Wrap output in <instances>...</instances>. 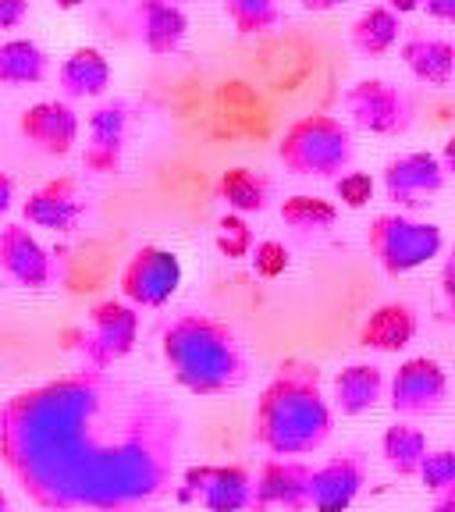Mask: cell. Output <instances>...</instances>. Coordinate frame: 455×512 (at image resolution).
I'll use <instances>...</instances> for the list:
<instances>
[{"label":"cell","instance_id":"1","mask_svg":"<svg viewBox=\"0 0 455 512\" xmlns=\"http://www.w3.org/2000/svg\"><path fill=\"white\" fill-rule=\"evenodd\" d=\"M178 406L150 384L75 370L0 409V459L47 512H143L175 484Z\"/></svg>","mask_w":455,"mask_h":512},{"label":"cell","instance_id":"2","mask_svg":"<svg viewBox=\"0 0 455 512\" xmlns=\"http://www.w3.org/2000/svg\"><path fill=\"white\" fill-rule=\"evenodd\" d=\"M335 406L324 395L320 367L310 360H285L253 409V441L267 456L299 459L331 438Z\"/></svg>","mask_w":455,"mask_h":512},{"label":"cell","instance_id":"3","mask_svg":"<svg viewBox=\"0 0 455 512\" xmlns=\"http://www.w3.org/2000/svg\"><path fill=\"white\" fill-rule=\"evenodd\" d=\"M164 360L171 377L200 399L235 392L249 374L239 335L207 313H185L164 331Z\"/></svg>","mask_w":455,"mask_h":512},{"label":"cell","instance_id":"4","mask_svg":"<svg viewBox=\"0 0 455 512\" xmlns=\"http://www.w3.org/2000/svg\"><path fill=\"white\" fill-rule=\"evenodd\" d=\"M352 132L335 114H306L278 139V160L299 178H338L352 164Z\"/></svg>","mask_w":455,"mask_h":512},{"label":"cell","instance_id":"5","mask_svg":"<svg viewBox=\"0 0 455 512\" xmlns=\"http://www.w3.org/2000/svg\"><path fill=\"white\" fill-rule=\"evenodd\" d=\"M367 249L384 274L399 278L441 256L445 235L431 221H413L406 214H377L367 228Z\"/></svg>","mask_w":455,"mask_h":512},{"label":"cell","instance_id":"6","mask_svg":"<svg viewBox=\"0 0 455 512\" xmlns=\"http://www.w3.org/2000/svg\"><path fill=\"white\" fill-rule=\"evenodd\" d=\"M342 104L345 114L352 118V125L370 132V136H406L416 118L413 96L388 79L352 82L345 89Z\"/></svg>","mask_w":455,"mask_h":512},{"label":"cell","instance_id":"7","mask_svg":"<svg viewBox=\"0 0 455 512\" xmlns=\"http://www.w3.org/2000/svg\"><path fill=\"white\" fill-rule=\"evenodd\" d=\"M182 285V260L164 246H143L128 256L121 271V296L136 310H160Z\"/></svg>","mask_w":455,"mask_h":512},{"label":"cell","instance_id":"8","mask_svg":"<svg viewBox=\"0 0 455 512\" xmlns=\"http://www.w3.org/2000/svg\"><path fill=\"white\" fill-rule=\"evenodd\" d=\"M175 495L178 502H196L207 512H249L256 480L246 466H189Z\"/></svg>","mask_w":455,"mask_h":512},{"label":"cell","instance_id":"9","mask_svg":"<svg viewBox=\"0 0 455 512\" xmlns=\"http://www.w3.org/2000/svg\"><path fill=\"white\" fill-rule=\"evenodd\" d=\"M139 342V313L136 306L104 299L89 310V328L82 331V356L89 367L107 370L111 363L125 360Z\"/></svg>","mask_w":455,"mask_h":512},{"label":"cell","instance_id":"10","mask_svg":"<svg viewBox=\"0 0 455 512\" xmlns=\"http://www.w3.org/2000/svg\"><path fill=\"white\" fill-rule=\"evenodd\" d=\"M448 395V374L438 360L431 356H413L395 370L392 384H388V406L395 409V416H431L441 409Z\"/></svg>","mask_w":455,"mask_h":512},{"label":"cell","instance_id":"11","mask_svg":"<svg viewBox=\"0 0 455 512\" xmlns=\"http://www.w3.org/2000/svg\"><path fill=\"white\" fill-rule=\"evenodd\" d=\"M445 168L441 157L427 150H409L399 153L384 164V196L399 207H427V203L445 189Z\"/></svg>","mask_w":455,"mask_h":512},{"label":"cell","instance_id":"12","mask_svg":"<svg viewBox=\"0 0 455 512\" xmlns=\"http://www.w3.org/2000/svg\"><path fill=\"white\" fill-rule=\"evenodd\" d=\"M253 480H256L253 512H306L310 509L313 466H306L303 459L271 456L256 470Z\"/></svg>","mask_w":455,"mask_h":512},{"label":"cell","instance_id":"13","mask_svg":"<svg viewBox=\"0 0 455 512\" xmlns=\"http://www.w3.org/2000/svg\"><path fill=\"white\" fill-rule=\"evenodd\" d=\"M0 274L18 288H47L54 278V260L25 221L0 228Z\"/></svg>","mask_w":455,"mask_h":512},{"label":"cell","instance_id":"14","mask_svg":"<svg viewBox=\"0 0 455 512\" xmlns=\"http://www.w3.org/2000/svg\"><path fill=\"white\" fill-rule=\"evenodd\" d=\"M18 132L25 136V143L36 146L47 157H68L79 143L82 121L64 100H40V104L22 111Z\"/></svg>","mask_w":455,"mask_h":512},{"label":"cell","instance_id":"15","mask_svg":"<svg viewBox=\"0 0 455 512\" xmlns=\"http://www.w3.org/2000/svg\"><path fill=\"white\" fill-rule=\"evenodd\" d=\"M86 153H82V168L89 175H118L121 160H125V139H128V107L121 100L96 107L86 121Z\"/></svg>","mask_w":455,"mask_h":512},{"label":"cell","instance_id":"16","mask_svg":"<svg viewBox=\"0 0 455 512\" xmlns=\"http://www.w3.org/2000/svg\"><path fill=\"white\" fill-rule=\"evenodd\" d=\"M367 484V463L360 452L331 456L324 466L313 470L310 484V509L313 512H349Z\"/></svg>","mask_w":455,"mask_h":512},{"label":"cell","instance_id":"17","mask_svg":"<svg viewBox=\"0 0 455 512\" xmlns=\"http://www.w3.org/2000/svg\"><path fill=\"white\" fill-rule=\"evenodd\" d=\"M82 214H86V203H82L75 178H54V182L32 189L29 200L22 203V217L29 228H47L57 235L75 232Z\"/></svg>","mask_w":455,"mask_h":512},{"label":"cell","instance_id":"18","mask_svg":"<svg viewBox=\"0 0 455 512\" xmlns=\"http://www.w3.org/2000/svg\"><path fill=\"white\" fill-rule=\"evenodd\" d=\"M136 18H139V40H143V47L150 54L168 57L185 43L189 18H185V11L178 8L175 0H139Z\"/></svg>","mask_w":455,"mask_h":512},{"label":"cell","instance_id":"19","mask_svg":"<svg viewBox=\"0 0 455 512\" xmlns=\"http://www.w3.org/2000/svg\"><path fill=\"white\" fill-rule=\"evenodd\" d=\"M416 331H420V320L416 310L406 303H384L363 320L360 328V345L374 352H402L413 345Z\"/></svg>","mask_w":455,"mask_h":512},{"label":"cell","instance_id":"20","mask_svg":"<svg viewBox=\"0 0 455 512\" xmlns=\"http://www.w3.org/2000/svg\"><path fill=\"white\" fill-rule=\"evenodd\" d=\"M111 75V61L104 57V50L79 47L64 57L57 82H61V93L68 100H96L111 89Z\"/></svg>","mask_w":455,"mask_h":512},{"label":"cell","instance_id":"21","mask_svg":"<svg viewBox=\"0 0 455 512\" xmlns=\"http://www.w3.org/2000/svg\"><path fill=\"white\" fill-rule=\"evenodd\" d=\"M384 399V370L374 363H349L335 374L331 406L342 416H363Z\"/></svg>","mask_w":455,"mask_h":512},{"label":"cell","instance_id":"22","mask_svg":"<svg viewBox=\"0 0 455 512\" xmlns=\"http://www.w3.org/2000/svg\"><path fill=\"white\" fill-rule=\"evenodd\" d=\"M402 64L416 82L441 89L455 79V43L441 36H409L402 43Z\"/></svg>","mask_w":455,"mask_h":512},{"label":"cell","instance_id":"23","mask_svg":"<svg viewBox=\"0 0 455 512\" xmlns=\"http://www.w3.org/2000/svg\"><path fill=\"white\" fill-rule=\"evenodd\" d=\"M47 79V50L36 40H0V86L22 89V86H40Z\"/></svg>","mask_w":455,"mask_h":512},{"label":"cell","instance_id":"24","mask_svg":"<svg viewBox=\"0 0 455 512\" xmlns=\"http://www.w3.org/2000/svg\"><path fill=\"white\" fill-rule=\"evenodd\" d=\"M399 32H402V18L388 4H374V8H367L352 22L349 43L363 57H384L388 50H395Z\"/></svg>","mask_w":455,"mask_h":512},{"label":"cell","instance_id":"25","mask_svg":"<svg viewBox=\"0 0 455 512\" xmlns=\"http://www.w3.org/2000/svg\"><path fill=\"white\" fill-rule=\"evenodd\" d=\"M217 196L232 214H264L271 203V178L253 168H228L217 178Z\"/></svg>","mask_w":455,"mask_h":512},{"label":"cell","instance_id":"26","mask_svg":"<svg viewBox=\"0 0 455 512\" xmlns=\"http://www.w3.org/2000/svg\"><path fill=\"white\" fill-rule=\"evenodd\" d=\"M427 452H431L427 434L420 427L406 424V420H399V424H392L381 434V456L388 463V470L399 473V477H420Z\"/></svg>","mask_w":455,"mask_h":512},{"label":"cell","instance_id":"27","mask_svg":"<svg viewBox=\"0 0 455 512\" xmlns=\"http://www.w3.org/2000/svg\"><path fill=\"white\" fill-rule=\"evenodd\" d=\"M281 221L285 228L299 235V239H313V235H328L338 221V207L331 200H320L310 192H296L281 203Z\"/></svg>","mask_w":455,"mask_h":512},{"label":"cell","instance_id":"28","mask_svg":"<svg viewBox=\"0 0 455 512\" xmlns=\"http://www.w3.org/2000/svg\"><path fill=\"white\" fill-rule=\"evenodd\" d=\"M221 8L239 36H260L281 22L278 0H221Z\"/></svg>","mask_w":455,"mask_h":512},{"label":"cell","instance_id":"29","mask_svg":"<svg viewBox=\"0 0 455 512\" xmlns=\"http://www.w3.org/2000/svg\"><path fill=\"white\" fill-rule=\"evenodd\" d=\"M253 228L246 224V217L242 214H224L221 224H217V249H221V256H228V260H242V256H253Z\"/></svg>","mask_w":455,"mask_h":512},{"label":"cell","instance_id":"30","mask_svg":"<svg viewBox=\"0 0 455 512\" xmlns=\"http://www.w3.org/2000/svg\"><path fill=\"white\" fill-rule=\"evenodd\" d=\"M420 480L434 495L455 491V448H431L424 466H420Z\"/></svg>","mask_w":455,"mask_h":512},{"label":"cell","instance_id":"31","mask_svg":"<svg viewBox=\"0 0 455 512\" xmlns=\"http://www.w3.org/2000/svg\"><path fill=\"white\" fill-rule=\"evenodd\" d=\"M374 178L367 171H345V175L335 178V196L342 207L349 210H363L370 200H374Z\"/></svg>","mask_w":455,"mask_h":512},{"label":"cell","instance_id":"32","mask_svg":"<svg viewBox=\"0 0 455 512\" xmlns=\"http://www.w3.org/2000/svg\"><path fill=\"white\" fill-rule=\"evenodd\" d=\"M253 267L260 278H281L288 271V249L281 242L267 239L253 246Z\"/></svg>","mask_w":455,"mask_h":512},{"label":"cell","instance_id":"33","mask_svg":"<svg viewBox=\"0 0 455 512\" xmlns=\"http://www.w3.org/2000/svg\"><path fill=\"white\" fill-rule=\"evenodd\" d=\"M32 4L29 0H0V32L22 29L25 18H29Z\"/></svg>","mask_w":455,"mask_h":512},{"label":"cell","instance_id":"34","mask_svg":"<svg viewBox=\"0 0 455 512\" xmlns=\"http://www.w3.org/2000/svg\"><path fill=\"white\" fill-rule=\"evenodd\" d=\"M441 296H445L448 317L455 320V246L448 249V256H445V267H441Z\"/></svg>","mask_w":455,"mask_h":512},{"label":"cell","instance_id":"35","mask_svg":"<svg viewBox=\"0 0 455 512\" xmlns=\"http://www.w3.org/2000/svg\"><path fill=\"white\" fill-rule=\"evenodd\" d=\"M420 8H424L427 15L434 18V22H448V25H455V0H424Z\"/></svg>","mask_w":455,"mask_h":512},{"label":"cell","instance_id":"36","mask_svg":"<svg viewBox=\"0 0 455 512\" xmlns=\"http://www.w3.org/2000/svg\"><path fill=\"white\" fill-rule=\"evenodd\" d=\"M11 203H15V178L4 175V171H0V217L8 214Z\"/></svg>","mask_w":455,"mask_h":512},{"label":"cell","instance_id":"37","mask_svg":"<svg viewBox=\"0 0 455 512\" xmlns=\"http://www.w3.org/2000/svg\"><path fill=\"white\" fill-rule=\"evenodd\" d=\"M345 0H299V8L310 11V15H324V11H335L342 8Z\"/></svg>","mask_w":455,"mask_h":512},{"label":"cell","instance_id":"38","mask_svg":"<svg viewBox=\"0 0 455 512\" xmlns=\"http://www.w3.org/2000/svg\"><path fill=\"white\" fill-rule=\"evenodd\" d=\"M441 168H445V175H455V132L445 139V150H441Z\"/></svg>","mask_w":455,"mask_h":512},{"label":"cell","instance_id":"39","mask_svg":"<svg viewBox=\"0 0 455 512\" xmlns=\"http://www.w3.org/2000/svg\"><path fill=\"white\" fill-rule=\"evenodd\" d=\"M384 4H388V8L395 11V15H413L416 8H420V4H424V0H384Z\"/></svg>","mask_w":455,"mask_h":512},{"label":"cell","instance_id":"40","mask_svg":"<svg viewBox=\"0 0 455 512\" xmlns=\"http://www.w3.org/2000/svg\"><path fill=\"white\" fill-rule=\"evenodd\" d=\"M431 512H455V491H445V495H438V502L431 505Z\"/></svg>","mask_w":455,"mask_h":512},{"label":"cell","instance_id":"41","mask_svg":"<svg viewBox=\"0 0 455 512\" xmlns=\"http://www.w3.org/2000/svg\"><path fill=\"white\" fill-rule=\"evenodd\" d=\"M79 4H86V0H54V8H61V11H75Z\"/></svg>","mask_w":455,"mask_h":512},{"label":"cell","instance_id":"42","mask_svg":"<svg viewBox=\"0 0 455 512\" xmlns=\"http://www.w3.org/2000/svg\"><path fill=\"white\" fill-rule=\"evenodd\" d=\"M0 512H11V502H8V491L0 488Z\"/></svg>","mask_w":455,"mask_h":512},{"label":"cell","instance_id":"43","mask_svg":"<svg viewBox=\"0 0 455 512\" xmlns=\"http://www.w3.org/2000/svg\"><path fill=\"white\" fill-rule=\"evenodd\" d=\"M175 4H178V0H175Z\"/></svg>","mask_w":455,"mask_h":512}]
</instances>
